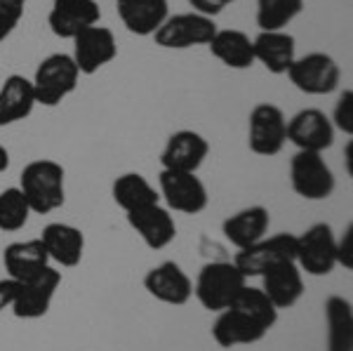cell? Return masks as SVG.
<instances>
[{
	"mask_svg": "<svg viewBox=\"0 0 353 351\" xmlns=\"http://www.w3.org/2000/svg\"><path fill=\"white\" fill-rule=\"evenodd\" d=\"M101 10L97 0H54L50 10L48 24L54 36L59 38H76L88 26L99 24Z\"/></svg>",
	"mask_w": 353,
	"mask_h": 351,
	"instance_id": "16",
	"label": "cell"
},
{
	"mask_svg": "<svg viewBox=\"0 0 353 351\" xmlns=\"http://www.w3.org/2000/svg\"><path fill=\"white\" fill-rule=\"evenodd\" d=\"M59 283H61V274L52 267H48L36 279L19 283L17 297L12 302V314L17 319H24V321L43 319L50 311V307H52V299Z\"/></svg>",
	"mask_w": 353,
	"mask_h": 351,
	"instance_id": "13",
	"label": "cell"
},
{
	"mask_svg": "<svg viewBox=\"0 0 353 351\" xmlns=\"http://www.w3.org/2000/svg\"><path fill=\"white\" fill-rule=\"evenodd\" d=\"M78 71L76 61L71 54L57 52L50 54L38 64L36 76H33V92H36V104L43 106H57L61 99H66L73 90L78 88Z\"/></svg>",
	"mask_w": 353,
	"mask_h": 351,
	"instance_id": "4",
	"label": "cell"
},
{
	"mask_svg": "<svg viewBox=\"0 0 353 351\" xmlns=\"http://www.w3.org/2000/svg\"><path fill=\"white\" fill-rule=\"evenodd\" d=\"M17 24H19V21H14L12 17L5 14L3 10H0V43H3L5 38H10V33L14 31Z\"/></svg>",
	"mask_w": 353,
	"mask_h": 351,
	"instance_id": "36",
	"label": "cell"
},
{
	"mask_svg": "<svg viewBox=\"0 0 353 351\" xmlns=\"http://www.w3.org/2000/svg\"><path fill=\"white\" fill-rule=\"evenodd\" d=\"M118 54V45H116V36H113L111 28L106 26H88L85 31L78 33L73 38V61H76L78 71L85 73V76H92L106 66L109 61L116 59Z\"/></svg>",
	"mask_w": 353,
	"mask_h": 351,
	"instance_id": "12",
	"label": "cell"
},
{
	"mask_svg": "<svg viewBox=\"0 0 353 351\" xmlns=\"http://www.w3.org/2000/svg\"><path fill=\"white\" fill-rule=\"evenodd\" d=\"M327 351H353V307L349 299L332 295L325 299Z\"/></svg>",
	"mask_w": 353,
	"mask_h": 351,
	"instance_id": "27",
	"label": "cell"
},
{
	"mask_svg": "<svg viewBox=\"0 0 353 351\" xmlns=\"http://www.w3.org/2000/svg\"><path fill=\"white\" fill-rule=\"evenodd\" d=\"M161 196L168 203V210L198 214L208 208V189L196 172H176V170H161L158 174Z\"/></svg>",
	"mask_w": 353,
	"mask_h": 351,
	"instance_id": "11",
	"label": "cell"
},
{
	"mask_svg": "<svg viewBox=\"0 0 353 351\" xmlns=\"http://www.w3.org/2000/svg\"><path fill=\"white\" fill-rule=\"evenodd\" d=\"M144 288L163 304L181 307L193 297V281L176 262H163L144 276Z\"/></svg>",
	"mask_w": 353,
	"mask_h": 351,
	"instance_id": "15",
	"label": "cell"
},
{
	"mask_svg": "<svg viewBox=\"0 0 353 351\" xmlns=\"http://www.w3.org/2000/svg\"><path fill=\"white\" fill-rule=\"evenodd\" d=\"M290 184L304 201H325L334 191V174L323 154L297 151L290 161Z\"/></svg>",
	"mask_w": 353,
	"mask_h": 351,
	"instance_id": "5",
	"label": "cell"
},
{
	"mask_svg": "<svg viewBox=\"0 0 353 351\" xmlns=\"http://www.w3.org/2000/svg\"><path fill=\"white\" fill-rule=\"evenodd\" d=\"M297 257V236L292 234H276L269 239H261L254 245L238 250L233 257V264L241 269L245 279L266 274L271 267L281 262H294Z\"/></svg>",
	"mask_w": 353,
	"mask_h": 351,
	"instance_id": "7",
	"label": "cell"
},
{
	"mask_svg": "<svg viewBox=\"0 0 353 351\" xmlns=\"http://www.w3.org/2000/svg\"><path fill=\"white\" fill-rule=\"evenodd\" d=\"M111 196L116 201L118 208H123L125 212L141 210V208L156 205L161 201V194L149 184V179L139 172H125L113 182Z\"/></svg>",
	"mask_w": 353,
	"mask_h": 351,
	"instance_id": "28",
	"label": "cell"
},
{
	"mask_svg": "<svg viewBox=\"0 0 353 351\" xmlns=\"http://www.w3.org/2000/svg\"><path fill=\"white\" fill-rule=\"evenodd\" d=\"M3 264L10 279L24 283V281L36 279L38 274H43V271L50 267V257L41 239L17 241L5 248Z\"/></svg>",
	"mask_w": 353,
	"mask_h": 351,
	"instance_id": "22",
	"label": "cell"
},
{
	"mask_svg": "<svg viewBox=\"0 0 353 351\" xmlns=\"http://www.w3.org/2000/svg\"><path fill=\"white\" fill-rule=\"evenodd\" d=\"M332 128L341 130L351 137L353 134V92L344 90L339 94V101L334 106V116H332Z\"/></svg>",
	"mask_w": 353,
	"mask_h": 351,
	"instance_id": "31",
	"label": "cell"
},
{
	"mask_svg": "<svg viewBox=\"0 0 353 351\" xmlns=\"http://www.w3.org/2000/svg\"><path fill=\"white\" fill-rule=\"evenodd\" d=\"M8 168H10V154H8V149L0 144V172H5Z\"/></svg>",
	"mask_w": 353,
	"mask_h": 351,
	"instance_id": "37",
	"label": "cell"
},
{
	"mask_svg": "<svg viewBox=\"0 0 353 351\" xmlns=\"http://www.w3.org/2000/svg\"><path fill=\"white\" fill-rule=\"evenodd\" d=\"M297 267L309 276H327L337 267V239L332 226L318 222L297 236Z\"/></svg>",
	"mask_w": 353,
	"mask_h": 351,
	"instance_id": "6",
	"label": "cell"
},
{
	"mask_svg": "<svg viewBox=\"0 0 353 351\" xmlns=\"http://www.w3.org/2000/svg\"><path fill=\"white\" fill-rule=\"evenodd\" d=\"M17 288H19V281L14 279H0V311L12 309V302L17 297Z\"/></svg>",
	"mask_w": 353,
	"mask_h": 351,
	"instance_id": "34",
	"label": "cell"
},
{
	"mask_svg": "<svg viewBox=\"0 0 353 351\" xmlns=\"http://www.w3.org/2000/svg\"><path fill=\"white\" fill-rule=\"evenodd\" d=\"M304 10V0H257V26L261 31H283Z\"/></svg>",
	"mask_w": 353,
	"mask_h": 351,
	"instance_id": "29",
	"label": "cell"
},
{
	"mask_svg": "<svg viewBox=\"0 0 353 351\" xmlns=\"http://www.w3.org/2000/svg\"><path fill=\"white\" fill-rule=\"evenodd\" d=\"M125 214H128V224L139 234V239L151 250H163V248H168L176 239V224L172 212L168 208H163L161 203Z\"/></svg>",
	"mask_w": 353,
	"mask_h": 351,
	"instance_id": "18",
	"label": "cell"
},
{
	"mask_svg": "<svg viewBox=\"0 0 353 351\" xmlns=\"http://www.w3.org/2000/svg\"><path fill=\"white\" fill-rule=\"evenodd\" d=\"M288 141V121L285 113L276 104H257L250 113L248 144L257 156H276L283 151Z\"/></svg>",
	"mask_w": 353,
	"mask_h": 351,
	"instance_id": "9",
	"label": "cell"
},
{
	"mask_svg": "<svg viewBox=\"0 0 353 351\" xmlns=\"http://www.w3.org/2000/svg\"><path fill=\"white\" fill-rule=\"evenodd\" d=\"M19 189L28 201L31 212L48 214V212L59 210L66 201L64 168L57 161H50V158L31 161L21 170Z\"/></svg>",
	"mask_w": 353,
	"mask_h": 351,
	"instance_id": "2",
	"label": "cell"
},
{
	"mask_svg": "<svg viewBox=\"0 0 353 351\" xmlns=\"http://www.w3.org/2000/svg\"><path fill=\"white\" fill-rule=\"evenodd\" d=\"M208 154L210 144L203 134L193 132V130H179L165 144L161 166L163 170H176V172H198Z\"/></svg>",
	"mask_w": 353,
	"mask_h": 351,
	"instance_id": "17",
	"label": "cell"
},
{
	"mask_svg": "<svg viewBox=\"0 0 353 351\" xmlns=\"http://www.w3.org/2000/svg\"><path fill=\"white\" fill-rule=\"evenodd\" d=\"M288 141L299 151L323 154L334 141L332 121L321 109H301L288 121Z\"/></svg>",
	"mask_w": 353,
	"mask_h": 351,
	"instance_id": "14",
	"label": "cell"
},
{
	"mask_svg": "<svg viewBox=\"0 0 353 351\" xmlns=\"http://www.w3.org/2000/svg\"><path fill=\"white\" fill-rule=\"evenodd\" d=\"M278 321V309L261 292V288L245 285L236 299L217 314L212 325V337L219 347H248L261 342Z\"/></svg>",
	"mask_w": 353,
	"mask_h": 351,
	"instance_id": "1",
	"label": "cell"
},
{
	"mask_svg": "<svg viewBox=\"0 0 353 351\" xmlns=\"http://www.w3.org/2000/svg\"><path fill=\"white\" fill-rule=\"evenodd\" d=\"M36 106V92L28 78L12 73L0 88V128L19 123L31 116Z\"/></svg>",
	"mask_w": 353,
	"mask_h": 351,
	"instance_id": "25",
	"label": "cell"
},
{
	"mask_svg": "<svg viewBox=\"0 0 353 351\" xmlns=\"http://www.w3.org/2000/svg\"><path fill=\"white\" fill-rule=\"evenodd\" d=\"M288 76L297 90L306 94H330L337 90L341 71L337 61L325 52H311L292 61Z\"/></svg>",
	"mask_w": 353,
	"mask_h": 351,
	"instance_id": "10",
	"label": "cell"
},
{
	"mask_svg": "<svg viewBox=\"0 0 353 351\" xmlns=\"http://www.w3.org/2000/svg\"><path fill=\"white\" fill-rule=\"evenodd\" d=\"M271 226V214L264 205H250L231 214L229 219H224L221 231H224V239L236 245L238 250L254 245L261 239H266Z\"/></svg>",
	"mask_w": 353,
	"mask_h": 351,
	"instance_id": "21",
	"label": "cell"
},
{
	"mask_svg": "<svg viewBox=\"0 0 353 351\" xmlns=\"http://www.w3.org/2000/svg\"><path fill=\"white\" fill-rule=\"evenodd\" d=\"M28 217H31V208L19 186L0 191V231L24 229Z\"/></svg>",
	"mask_w": 353,
	"mask_h": 351,
	"instance_id": "30",
	"label": "cell"
},
{
	"mask_svg": "<svg viewBox=\"0 0 353 351\" xmlns=\"http://www.w3.org/2000/svg\"><path fill=\"white\" fill-rule=\"evenodd\" d=\"M351 243H353V226L349 224V226H346V231H344V236L337 241V264H341L344 269H353Z\"/></svg>",
	"mask_w": 353,
	"mask_h": 351,
	"instance_id": "32",
	"label": "cell"
},
{
	"mask_svg": "<svg viewBox=\"0 0 353 351\" xmlns=\"http://www.w3.org/2000/svg\"><path fill=\"white\" fill-rule=\"evenodd\" d=\"M214 33H217V24L212 17L184 12L168 17L161 28L153 33V38H156V45L165 50H186L196 45H208Z\"/></svg>",
	"mask_w": 353,
	"mask_h": 351,
	"instance_id": "8",
	"label": "cell"
},
{
	"mask_svg": "<svg viewBox=\"0 0 353 351\" xmlns=\"http://www.w3.org/2000/svg\"><path fill=\"white\" fill-rule=\"evenodd\" d=\"M41 241L48 250L50 262H57L59 267H78L85 252V234L78 226L52 222L43 229Z\"/></svg>",
	"mask_w": 353,
	"mask_h": 351,
	"instance_id": "20",
	"label": "cell"
},
{
	"mask_svg": "<svg viewBox=\"0 0 353 351\" xmlns=\"http://www.w3.org/2000/svg\"><path fill=\"white\" fill-rule=\"evenodd\" d=\"M210 52H212L224 66L236 71H245L254 64V48L248 33L238 31V28H217L212 36Z\"/></svg>",
	"mask_w": 353,
	"mask_h": 351,
	"instance_id": "26",
	"label": "cell"
},
{
	"mask_svg": "<svg viewBox=\"0 0 353 351\" xmlns=\"http://www.w3.org/2000/svg\"><path fill=\"white\" fill-rule=\"evenodd\" d=\"M254 61H261L264 69L273 76H283L297 59V45L294 36L285 31H259L257 38H252Z\"/></svg>",
	"mask_w": 353,
	"mask_h": 351,
	"instance_id": "24",
	"label": "cell"
},
{
	"mask_svg": "<svg viewBox=\"0 0 353 351\" xmlns=\"http://www.w3.org/2000/svg\"><path fill=\"white\" fill-rule=\"evenodd\" d=\"M24 8H26V0H0V10H3L5 14L12 17L14 21H21Z\"/></svg>",
	"mask_w": 353,
	"mask_h": 351,
	"instance_id": "35",
	"label": "cell"
},
{
	"mask_svg": "<svg viewBox=\"0 0 353 351\" xmlns=\"http://www.w3.org/2000/svg\"><path fill=\"white\" fill-rule=\"evenodd\" d=\"M248 285V279L233 262H210L205 264L193 283V295L208 311H224L236 299L238 292Z\"/></svg>",
	"mask_w": 353,
	"mask_h": 351,
	"instance_id": "3",
	"label": "cell"
},
{
	"mask_svg": "<svg viewBox=\"0 0 353 351\" xmlns=\"http://www.w3.org/2000/svg\"><path fill=\"white\" fill-rule=\"evenodd\" d=\"M261 292L278 311L294 307L304 295V276L297 262H281L261 274Z\"/></svg>",
	"mask_w": 353,
	"mask_h": 351,
	"instance_id": "19",
	"label": "cell"
},
{
	"mask_svg": "<svg viewBox=\"0 0 353 351\" xmlns=\"http://www.w3.org/2000/svg\"><path fill=\"white\" fill-rule=\"evenodd\" d=\"M123 26L134 36H153L170 17L168 0H116Z\"/></svg>",
	"mask_w": 353,
	"mask_h": 351,
	"instance_id": "23",
	"label": "cell"
},
{
	"mask_svg": "<svg viewBox=\"0 0 353 351\" xmlns=\"http://www.w3.org/2000/svg\"><path fill=\"white\" fill-rule=\"evenodd\" d=\"M231 3H236V0H189L193 12L205 14V17H217L221 10L229 8Z\"/></svg>",
	"mask_w": 353,
	"mask_h": 351,
	"instance_id": "33",
	"label": "cell"
}]
</instances>
